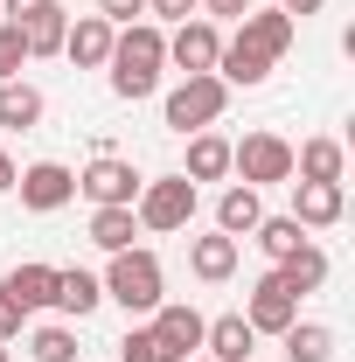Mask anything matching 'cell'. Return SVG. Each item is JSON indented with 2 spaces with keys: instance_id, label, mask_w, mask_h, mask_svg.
Segmentation results:
<instances>
[{
  "instance_id": "1",
  "label": "cell",
  "mask_w": 355,
  "mask_h": 362,
  "mask_svg": "<svg viewBox=\"0 0 355 362\" xmlns=\"http://www.w3.org/2000/svg\"><path fill=\"white\" fill-rule=\"evenodd\" d=\"M112 90L139 105V98H153L161 90V70H168V28H153V21H126L119 35H112Z\"/></svg>"
},
{
  "instance_id": "2",
  "label": "cell",
  "mask_w": 355,
  "mask_h": 362,
  "mask_svg": "<svg viewBox=\"0 0 355 362\" xmlns=\"http://www.w3.org/2000/svg\"><path fill=\"white\" fill-rule=\"evenodd\" d=\"M105 300H119L126 314H153L161 300H168V272H161V258L153 251H112V265H105Z\"/></svg>"
},
{
  "instance_id": "3",
  "label": "cell",
  "mask_w": 355,
  "mask_h": 362,
  "mask_svg": "<svg viewBox=\"0 0 355 362\" xmlns=\"http://www.w3.org/2000/svg\"><path fill=\"white\" fill-rule=\"evenodd\" d=\"M133 223L153 230V237H175V230L195 223V181L188 175H161V181H139L133 195Z\"/></svg>"
},
{
  "instance_id": "4",
  "label": "cell",
  "mask_w": 355,
  "mask_h": 362,
  "mask_svg": "<svg viewBox=\"0 0 355 362\" xmlns=\"http://www.w3.org/2000/svg\"><path fill=\"white\" fill-rule=\"evenodd\" d=\"M223 112H230V84H223L216 70H209V77H181V84L168 90V105H161L168 133H209Z\"/></svg>"
},
{
  "instance_id": "5",
  "label": "cell",
  "mask_w": 355,
  "mask_h": 362,
  "mask_svg": "<svg viewBox=\"0 0 355 362\" xmlns=\"http://www.w3.org/2000/svg\"><path fill=\"white\" fill-rule=\"evenodd\" d=\"M230 175L244 181V188H272V181H293V139L286 133H244L230 139Z\"/></svg>"
},
{
  "instance_id": "6",
  "label": "cell",
  "mask_w": 355,
  "mask_h": 362,
  "mask_svg": "<svg viewBox=\"0 0 355 362\" xmlns=\"http://www.w3.org/2000/svg\"><path fill=\"white\" fill-rule=\"evenodd\" d=\"M77 195H84L91 209H133L139 168H133V160H119V153H98L84 175H77Z\"/></svg>"
},
{
  "instance_id": "7",
  "label": "cell",
  "mask_w": 355,
  "mask_h": 362,
  "mask_svg": "<svg viewBox=\"0 0 355 362\" xmlns=\"http://www.w3.org/2000/svg\"><path fill=\"white\" fill-rule=\"evenodd\" d=\"M216 56H223V35H216V21H209V14H188L175 35H168V63H175L181 77H209V70H216Z\"/></svg>"
},
{
  "instance_id": "8",
  "label": "cell",
  "mask_w": 355,
  "mask_h": 362,
  "mask_svg": "<svg viewBox=\"0 0 355 362\" xmlns=\"http://www.w3.org/2000/svg\"><path fill=\"white\" fill-rule=\"evenodd\" d=\"M14 188H21V209L56 216V209L77 195V168H63V160H35V168H21V175H14Z\"/></svg>"
},
{
  "instance_id": "9",
  "label": "cell",
  "mask_w": 355,
  "mask_h": 362,
  "mask_svg": "<svg viewBox=\"0 0 355 362\" xmlns=\"http://www.w3.org/2000/svg\"><path fill=\"white\" fill-rule=\"evenodd\" d=\"M230 42H244V49H258L265 63H279L286 49L300 42V21H293L286 7H251V14L237 21V35H230Z\"/></svg>"
},
{
  "instance_id": "10",
  "label": "cell",
  "mask_w": 355,
  "mask_h": 362,
  "mask_svg": "<svg viewBox=\"0 0 355 362\" xmlns=\"http://www.w3.org/2000/svg\"><path fill=\"white\" fill-rule=\"evenodd\" d=\"M146 327H153V341H161L168 362H188V356H202V327H209V320L195 314V307H168V300H161Z\"/></svg>"
},
{
  "instance_id": "11",
  "label": "cell",
  "mask_w": 355,
  "mask_h": 362,
  "mask_svg": "<svg viewBox=\"0 0 355 362\" xmlns=\"http://www.w3.org/2000/svg\"><path fill=\"white\" fill-rule=\"evenodd\" d=\"M300 230H327L349 216V188L342 181H293V209H286Z\"/></svg>"
},
{
  "instance_id": "12",
  "label": "cell",
  "mask_w": 355,
  "mask_h": 362,
  "mask_svg": "<svg viewBox=\"0 0 355 362\" xmlns=\"http://www.w3.org/2000/svg\"><path fill=\"white\" fill-rule=\"evenodd\" d=\"M244 320H251V334H286V327L300 320V300L279 286V272H265V279L251 286V300H244Z\"/></svg>"
},
{
  "instance_id": "13",
  "label": "cell",
  "mask_w": 355,
  "mask_h": 362,
  "mask_svg": "<svg viewBox=\"0 0 355 362\" xmlns=\"http://www.w3.org/2000/svg\"><path fill=\"white\" fill-rule=\"evenodd\" d=\"M56 272H63V265H42V258H28V265H14L7 279H0V293H7L21 314H42V307H56Z\"/></svg>"
},
{
  "instance_id": "14",
  "label": "cell",
  "mask_w": 355,
  "mask_h": 362,
  "mask_svg": "<svg viewBox=\"0 0 355 362\" xmlns=\"http://www.w3.org/2000/svg\"><path fill=\"white\" fill-rule=\"evenodd\" d=\"M112 35H119V28H112L105 14H77L70 35H63V56H70L77 70H105V63H112Z\"/></svg>"
},
{
  "instance_id": "15",
  "label": "cell",
  "mask_w": 355,
  "mask_h": 362,
  "mask_svg": "<svg viewBox=\"0 0 355 362\" xmlns=\"http://www.w3.org/2000/svg\"><path fill=\"white\" fill-rule=\"evenodd\" d=\"M293 175H300V181H342V175H349V153H342V139H334V133L300 139V146H293Z\"/></svg>"
},
{
  "instance_id": "16",
  "label": "cell",
  "mask_w": 355,
  "mask_h": 362,
  "mask_svg": "<svg viewBox=\"0 0 355 362\" xmlns=\"http://www.w3.org/2000/svg\"><path fill=\"white\" fill-rule=\"evenodd\" d=\"M188 272H195L202 286H223V279L237 272V237H223V230H209V237H188Z\"/></svg>"
},
{
  "instance_id": "17",
  "label": "cell",
  "mask_w": 355,
  "mask_h": 362,
  "mask_svg": "<svg viewBox=\"0 0 355 362\" xmlns=\"http://www.w3.org/2000/svg\"><path fill=\"white\" fill-rule=\"evenodd\" d=\"M251 349H258V334H251L244 314H216L202 327V356H216V362H251Z\"/></svg>"
},
{
  "instance_id": "18",
  "label": "cell",
  "mask_w": 355,
  "mask_h": 362,
  "mask_svg": "<svg viewBox=\"0 0 355 362\" xmlns=\"http://www.w3.org/2000/svg\"><path fill=\"white\" fill-rule=\"evenodd\" d=\"M279 286H286V293H293V300H307V293H320V286H327V251H320V244H300V251H293V258H279Z\"/></svg>"
},
{
  "instance_id": "19",
  "label": "cell",
  "mask_w": 355,
  "mask_h": 362,
  "mask_svg": "<svg viewBox=\"0 0 355 362\" xmlns=\"http://www.w3.org/2000/svg\"><path fill=\"white\" fill-rule=\"evenodd\" d=\"M258 216H265V195H258V188L230 181V188L216 195V230H223V237H251V230H258Z\"/></svg>"
},
{
  "instance_id": "20",
  "label": "cell",
  "mask_w": 355,
  "mask_h": 362,
  "mask_svg": "<svg viewBox=\"0 0 355 362\" xmlns=\"http://www.w3.org/2000/svg\"><path fill=\"white\" fill-rule=\"evenodd\" d=\"M42 112H49V98L28 84V77H7V84H0V126H7V133L42 126Z\"/></svg>"
},
{
  "instance_id": "21",
  "label": "cell",
  "mask_w": 355,
  "mask_h": 362,
  "mask_svg": "<svg viewBox=\"0 0 355 362\" xmlns=\"http://www.w3.org/2000/svg\"><path fill=\"white\" fill-rule=\"evenodd\" d=\"M14 28H21V49H28V63H35V56H63V35H70V14H63V7L49 0L42 14H28V21H14Z\"/></svg>"
},
{
  "instance_id": "22",
  "label": "cell",
  "mask_w": 355,
  "mask_h": 362,
  "mask_svg": "<svg viewBox=\"0 0 355 362\" xmlns=\"http://www.w3.org/2000/svg\"><path fill=\"white\" fill-rule=\"evenodd\" d=\"M56 307H63V314H70V320L98 314V307H105V286H98V272H84V265L56 272Z\"/></svg>"
},
{
  "instance_id": "23",
  "label": "cell",
  "mask_w": 355,
  "mask_h": 362,
  "mask_svg": "<svg viewBox=\"0 0 355 362\" xmlns=\"http://www.w3.org/2000/svg\"><path fill=\"white\" fill-rule=\"evenodd\" d=\"M188 181H223L230 175V139L223 133H188Z\"/></svg>"
},
{
  "instance_id": "24",
  "label": "cell",
  "mask_w": 355,
  "mask_h": 362,
  "mask_svg": "<svg viewBox=\"0 0 355 362\" xmlns=\"http://www.w3.org/2000/svg\"><path fill=\"white\" fill-rule=\"evenodd\" d=\"M279 341H286V362H334V327L320 320H293Z\"/></svg>"
},
{
  "instance_id": "25",
  "label": "cell",
  "mask_w": 355,
  "mask_h": 362,
  "mask_svg": "<svg viewBox=\"0 0 355 362\" xmlns=\"http://www.w3.org/2000/svg\"><path fill=\"white\" fill-rule=\"evenodd\" d=\"M216 77H223L230 90H237V84L251 90V84H265V77H272V63L258 56V49H244V42H223V56H216Z\"/></svg>"
},
{
  "instance_id": "26",
  "label": "cell",
  "mask_w": 355,
  "mask_h": 362,
  "mask_svg": "<svg viewBox=\"0 0 355 362\" xmlns=\"http://www.w3.org/2000/svg\"><path fill=\"white\" fill-rule=\"evenodd\" d=\"M133 237H139V223H133V209H91V244L112 258V251H133Z\"/></svg>"
},
{
  "instance_id": "27",
  "label": "cell",
  "mask_w": 355,
  "mask_h": 362,
  "mask_svg": "<svg viewBox=\"0 0 355 362\" xmlns=\"http://www.w3.org/2000/svg\"><path fill=\"white\" fill-rule=\"evenodd\" d=\"M251 237H258V251H265L272 265H279V258H293V251L307 244V230L293 223V216H258V230H251Z\"/></svg>"
},
{
  "instance_id": "28",
  "label": "cell",
  "mask_w": 355,
  "mask_h": 362,
  "mask_svg": "<svg viewBox=\"0 0 355 362\" xmlns=\"http://www.w3.org/2000/svg\"><path fill=\"white\" fill-rule=\"evenodd\" d=\"M28 356L35 362H77V334H70L63 320H42V327L28 334Z\"/></svg>"
},
{
  "instance_id": "29",
  "label": "cell",
  "mask_w": 355,
  "mask_h": 362,
  "mask_svg": "<svg viewBox=\"0 0 355 362\" xmlns=\"http://www.w3.org/2000/svg\"><path fill=\"white\" fill-rule=\"evenodd\" d=\"M119 362H168V356H161L153 327H126V341H119Z\"/></svg>"
},
{
  "instance_id": "30",
  "label": "cell",
  "mask_w": 355,
  "mask_h": 362,
  "mask_svg": "<svg viewBox=\"0 0 355 362\" xmlns=\"http://www.w3.org/2000/svg\"><path fill=\"white\" fill-rule=\"evenodd\" d=\"M21 63H28L21 28H14V21H0V84H7V77H21Z\"/></svg>"
},
{
  "instance_id": "31",
  "label": "cell",
  "mask_w": 355,
  "mask_h": 362,
  "mask_svg": "<svg viewBox=\"0 0 355 362\" xmlns=\"http://www.w3.org/2000/svg\"><path fill=\"white\" fill-rule=\"evenodd\" d=\"M188 14H202V0H146V21L153 28H181Z\"/></svg>"
},
{
  "instance_id": "32",
  "label": "cell",
  "mask_w": 355,
  "mask_h": 362,
  "mask_svg": "<svg viewBox=\"0 0 355 362\" xmlns=\"http://www.w3.org/2000/svg\"><path fill=\"white\" fill-rule=\"evenodd\" d=\"M98 14L112 28H126V21H146V0H98Z\"/></svg>"
},
{
  "instance_id": "33",
  "label": "cell",
  "mask_w": 355,
  "mask_h": 362,
  "mask_svg": "<svg viewBox=\"0 0 355 362\" xmlns=\"http://www.w3.org/2000/svg\"><path fill=\"white\" fill-rule=\"evenodd\" d=\"M251 7H258V0H202V14H209V21H244Z\"/></svg>"
},
{
  "instance_id": "34",
  "label": "cell",
  "mask_w": 355,
  "mask_h": 362,
  "mask_svg": "<svg viewBox=\"0 0 355 362\" xmlns=\"http://www.w3.org/2000/svg\"><path fill=\"white\" fill-rule=\"evenodd\" d=\"M21 327H28V314H21V307L0 293V341H21Z\"/></svg>"
},
{
  "instance_id": "35",
  "label": "cell",
  "mask_w": 355,
  "mask_h": 362,
  "mask_svg": "<svg viewBox=\"0 0 355 362\" xmlns=\"http://www.w3.org/2000/svg\"><path fill=\"white\" fill-rule=\"evenodd\" d=\"M49 0H7V21H28V14H42Z\"/></svg>"
},
{
  "instance_id": "36",
  "label": "cell",
  "mask_w": 355,
  "mask_h": 362,
  "mask_svg": "<svg viewBox=\"0 0 355 362\" xmlns=\"http://www.w3.org/2000/svg\"><path fill=\"white\" fill-rule=\"evenodd\" d=\"M279 7H286L293 21H307V14H320V7H327V0H279Z\"/></svg>"
},
{
  "instance_id": "37",
  "label": "cell",
  "mask_w": 355,
  "mask_h": 362,
  "mask_svg": "<svg viewBox=\"0 0 355 362\" xmlns=\"http://www.w3.org/2000/svg\"><path fill=\"white\" fill-rule=\"evenodd\" d=\"M14 175H21V168H14V160H7V146H0V195L14 188Z\"/></svg>"
},
{
  "instance_id": "38",
  "label": "cell",
  "mask_w": 355,
  "mask_h": 362,
  "mask_svg": "<svg viewBox=\"0 0 355 362\" xmlns=\"http://www.w3.org/2000/svg\"><path fill=\"white\" fill-rule=\"evenodd\" d=\"M0 362H14V356H7V341H0Z\"/></svg>"
},
{
  "instance_id": "39",
  "label": "cell",
  "mask_w": 355,
  "mask_h": 362,
  "mask_svg": "<svg viewBox=\"0 0 355 362\" xmlns=\"http://www.w3.org/2000/svg\"><path fill=\"white\" fill-rule=\"evenodd\" d=\"M188 362H216V356H188Z\"/></svg>"
},
{
  "instance_id": "40",
  "label": "cell",
  "mask_w": 355,
  "mask_h": 362,
  "mask_svg": "<svg viewBox=\"0 0 355 362\" xmlns=\"http://www.w3.org/2000/svg\"><path fill=\"white\" fill-rule=\"evenodd\" d=\"M251 362H258V356H251Z\"/></svg>"
}]
</instances>
